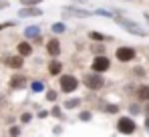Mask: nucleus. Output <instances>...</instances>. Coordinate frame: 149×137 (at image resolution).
I'll use <instances>...</instances> for the list:
<instances>
[{"instance_id":"nucleus-1","label":"nucleus","mask_w":149,"mask_h":137,"mask_svg":"<svg viewBox=\"0 0 149 137\" xmlns=\"http://www.w3.org/2000/svg\"><path fill=\"white\" fill-rule=\"evenodd\" d=\"M83 85L89 91H99V89L105 87V79L99 73H89V75H83Z\"/></svg>"},{"instance_id":"nucleus-2","label":"nucleus","mask_w":149,"mask_h":137,"mask_svg":"<svg viewBox=\"0 0 149 137\" xmlns=\"http://www.w3.org/2000/svg\"><path fill=\"white\" fill-rule=\"evenodd\" d=\"M115 18V22L119 24V26H123L127 32H131V34H137V36H145L147 32L139 26L137 22H133V20H129V18H123V16H113Z\"/></svg>"},{"instance_id":"nucleus-3","label":"nucleus","mask_w":149,"mask_h":137,"mask_svg":"<svg viewBox=\"0 0 149 137\" xmlns=\"http://www.w3.org/2000/svg\"><path fill=\"white\" fill-rule=\"evenodd\" d=\"M79 79L74 75H61V81H58V87L63 93H74L79 89Z\"/></svg>"},{"instance_id":"nucleus-4","label":"nucleus","mask_w":149,"mask_h":137,"mask_svg":"<svg viewBox=\"0 0 149 137\" xmlns=\"http://www.w3.org/2000/svg\"><path fill=\"white\" fill-rule=\"evenodd\" d=\"M135 129H137V125H135V121L131 117H119L117 119V131L121 135H133Z\"/></svg>"},{"instance_id":"nucleus-5","label":"nucleus","mask_w":149,"mask_h":137,"mask_svg":"<svg viewBox=\"0 0 149 137\" xmlns=\"http://www.w3.org/2000/svg\"><path fill=\"white\" fill-rule=\"evenodd\" d=\"M91 68H93V73H99V75H103L105 71H109V68H111V61H109L105 55H99V57H95V59H93Z\"/></svg>"},{"instance_id":"nucleus-6","label":"nucleus","mask_w":149,"mask_h":137,"mask_svg":"<svg viewBox=\"0 0 149 137\" xmlns=\"http://www.w3.org/2000/svg\"><path fill=\"white\" fill-rule=\"evenodd\" d=\"M115 59L119 63H131L135 59V48L133 46H119L115 50Z\"/></svg>"},{"instance_id":"nucleus-7","label":"nucleus","mask_w":149,"mask_h":137,"mask_svg":"<svg viewBox=\"0 0 149 137\" xmlns=\"http://www.w3.org/2000/svg\"><path fill=\"white\" fill-rule=\"evenodd\" d=\"M4 65L14 68V71H18V68L24 67V59L20 55H8V57H4Z\"/></svg>"},{"instance_id":"nucleus-8","label":"nucleus","mask_w":149,"mask_h":137,"mask_svg":"<svg viewBox=\"0 0 149 137\" xmlns=\"http://www.w3.org/2000/svg\"><path fill=\"white\" fill-rule=\"evenodd\" d=\"M26 81H28V79H26L24 75H20V73H14V75L10 77V87H12V89H18V91H20V89H24L26 85H28Z\"/></svg>"},{"instance_id":"nucleus-9","label":"nucleus","mask_w":149,"mask_h":137,"mask_svg":"<svg viewBox=\"0 0 149 137\" xmlns=\"http://www.w3.org/2000/svg\"><path fill=\"white\" fill-rule=\"evenodd\" d=\"M18 16H22V18H30V16H42V10H40L38 6H24V8H20V10H18Z\"/></svg>"},{"instance_id":"nucleus-10","label":"nucleus","mask_w":149,"mask_h":137,"mask_svg":"<svg viewBox=\"0 0 149 137\" xmlns=\"http://www.w3.org/2000/svg\"><path fill=\"white\" fill-rule=\"evenodd\" d=\"M47 52H49V57H58L61 55V43L56 41V38H49V43H47Z\"/></svg>"},{"instance_id":"nucleus-11","label":"nucleus","mask_w":149,"mask_h":137,"mask_svg":"<svg viewBox=\"0 0 149 137\" xmlns=\"http://www.w3.org/2000/svg\"><path fill=\"white\" fill-rule=\"evenodd\" d=\"M63 12L65 14H73L77 18H85V16H91L93 12H89V10H83V8H73V6H65L63 8Z\"/></svg>"},{"instance_id":"nucleus-12","label":"nucleus","mask_w":149,"mask_h":137,"mask_svg":"<svg viewBox=\"0 0 149 137\" xmlns=\"http://www.w3.org/2000/svg\"><path fill=\"white\" fill-rule=\"evenodd\" d=\"M16 55H20L22 59H24V57H30V55H32V45L26 43V41L18 43V45H16Z\"/></svg>"},{"instance_id":"nucleus-13","label":"nucleus","mask_w":149,"mask_h":137,"mask_svg":"<svg viewBox=\"0 0 149 137\" xmlns=\"http://www.w3.org/2000/svg\"><path fill=\"white\" fill-rule=\"evenodd\" d=\"M61 73H63V63H61V61H50L49 63V75L56 77V75H61Z\"/></svg>"},{"instance_id":"nucleus-14","label":"nucleus","mask_w":149,"mask_h":137,"mask_svg":"<svg viewBox=\"0 0 149 137\" xmlns=\"http://www.w3.org/2000/svg\"><path fill=\"white\" fill-rule=\"evenodd\" d=\"M135 95H137L139 101H145V103H147V101H149V85H139Z\"/></svg>"},{"instance_id":"nucleus-15","label":"nucleus","mask_w":149,"mask_h":137,"mask_svg":"<svg viewBox=\"0 0 149 137\" xmlns=\"http://www.w3.org/2000/svg\"><path fill=\"white\" fill-rule=\"evenodd\" d=\"M24 36L26 38H38V36H40V26H26Z\"/></svg>"},{"instance_id":"nucleus-16","label":"nucleus","mask_w":149,"mask_h":137,"mask_svg":"<svg viewBox=\"0 0 149 137\" xmlns=\"http://www.w3.org/2000/svg\"><path fill=\"white\" fill-rule=\"evenodd\" d=\"M83 103V97H73V99H69V101H65V109H77L79 105Z\"/></svg>"},{"instance_id":"nucleus-17","label":"nucleus","mask_w":149,"mask_h":137,"mask_svg":"<svg viewBox=\"0 0 149 137\" xmlns=\"http://www.w3.org/2000/svg\"><path fill=\"white\" fill-rule=\"evenodd\" d=\"M50 30H52L54 34H63V32H67V24L65 22H54L50 26Z\"/></svg>"},{"instance_id":"nucleus-18","label":"nucleus","mask_w":149,"mask_h":137,"mask_svg":"<svg viewBox=\"0 0 149 137\" xmlns=\"http://www.w3.org/2000/svg\"><path fill=\"white\" fill-rule=\"evenodd\" d=\"M30 91L32 93H42L45 91V83H42V81H32V83H30Z\"/></svg>"},{"instance_id":"nucleus-19","label":"nucleus","mask_w":149,"mask_h":137,"mask_svg":"<svg viewBox=\"0 0 149 137\" xmlns=\"http://www.w3.org/2000/svg\"><path fill=\"white\" fill-rule=\"evenodd\" d=\"M49 115H52V117H56V119H61V121L65 119V115H63V111H61V107H56V105H54V107H52V109L49 111Z\"/></svg>"},{"instance_id":"nucleus-20","label":"nucleus","mask_w":149,"mask_h":137,"mask_svg":"<svg viewBox=\"0 0 149 137\" xmlns=\"http://www.w3.org/2000/svg\"><path fill=\"white\" fill-rule=\"evenodd\" d=\"M45 99H47L49 103H54V101L58 99V93L54 91V89H49V91H47V97H45Z\"/></svg>"},{"instance_id":"nucleus-21","label":"nucleus","mask_w":149,"mask_h":137,"mask_svg":"<svg viewBox=\"0 0 149 137\" xmlns=\"http://www.w3.org/2000/svg\"><path fill=\"white\" fill-rule=\"evenodd\" d=\"M89 36H91L93 41H99V43L107 41V36H105V34H101V32H97V30H91V32H89Z\"/></svg>"},{"instance_id":"nucleus-22","label":"nucleus","mask_w":149,"mask_h":137,"mask_svg":"<svg viewBox=\"0 0 149 137\" xmlns=\"http://www.w3.org/2000/svg\"><path fill=\"white\" fill-rule=\"evenodd\" d=\"M105 113H109V115H115V113H119V105H113V103L105 105Z\"/></svg>"},{"instance_id":"nucleus-23","label":"nucleus","mask_w":149,"mask_h":137,"mask_svg":"<svg viewBox=\"0 0 149 137\" xmlns=\"http://www.w3.org/2000/svg\"><path fill=\"white\" fill-rule=\"evenodd\" d=\"M91 119H93V113H91V111H81V113H79V121H85V123H87V121H91Z\"/></svg>"},{"instance_id":"nucleus-24","label":"nucleus","mask_w":149,"mask_h":137,"mask_svg":"<svg viewBox=\"0 0 149 137\" xmlns=\"http://www.w3.org/2000/svg\"><path fill=\"white\" fill-rule=\"evenodd\" d=\"M91 50L95 52V57H99V55H105V46L101 45V43H99V45H93V46H91Z\"/></svg>"},{"instance_id":"nucleus-25","label":"nucleus","mask_w":149,"mask_h":137,"mask_svg":"<svg viewBox=\"0 0 149 137\" xmlns=\"http://www.w3.org/2000/svg\"><path fill=\"white\" fill-rule=\"evenodd\" d=\"M30 121H32V113H30V111H24V113L20 115V123H22V125L30 123Z\"/></svg>"},{"instance_id":"nucleus-26","label":"nucleus","mask_w":149,"mask_h":137,"mask_svg":"<svg viewBox=\"0 0 149 137\" xmlns=\"http://www.w3.org/2000/svg\"><path fill=\"white\" fill-rule=\"evenodd\" d=\"M42 0H20V4L22 6H38Z\"/></svg>"},{"instance_id":"nucleus-27","label":"nucleus","mask_w":149,"mask_h":137,"mask_svg":"<svg viewBox=\"0 0 149 137\" xmlns=\"http://www.w3.org/2000/svg\"><path fill=\"white\" fill-rule=\"evenodd\" d=\"M8 135H10V137H18V135H20V127H18V125H12L10 131H8Z\"/></svg>"},{"instance_id":"nucleus-28","label":"nucleus","mask_w":149,"mask_h":137,"mask_svg":"<svg viewBox=\"0 0 149 137\" xmlns=\"http://www.w3.org/2000/svg\"><path fill=\"white\" fill-rule=\"evenodd\" d=\"M12 26H16V22H2L0 24V32L6 30V28H12Z\"/></svg>"},{"instance_id":"nucleus-29","label":"nucleus","mask_w":149,"mask_h":137,"mask_svg":"<svg viewBox=\"0 0 149 137\" xmlns=\"http://www.w3.org/2000/svg\"><path fill=\"white\" fill-rule=\"evenodd\" d=\"M95 14H99V16H107V18H113L109 10H95Z\"/></svg>"},{"instance_id":"nucleus-30","label":"nucleus","mask_w":149,"mask_h":137,"mask_svg":"<svg viewBox=\"0 0 149 137\" xmlns=\"http://www.w3.org/2000/svg\"><path fill=\"white\" fill-rule=\"evenodd\" d=\"M52 133H54V135H61V133H63V127H61V125L52 127Z\"/></svg>"},{"instance_id":"nucleus-31","label":"nucleus","mask_w":149,"mask_h":137,"mask_svg":"<svg viewBox=\"0 0 149 137\" xmlns=\"http://www.w3.org/2000/svg\"><path fill=\"white\" fill-rule=\"evenodd\" d=\"M129 111H131L133 115H137V111H139V107H137V105L133 103V105H129Z\"/></svg>"},{"instance_id":"nucleus-32","label":"nucleus","mask_w":149,"mask_h":137,"mask_svg":"<svg viewBox=\"0 0 149 137\" xmlns=\"http://www.w3.org/2000/svg\"><path fill=\"white\" fill-rule=\"evenodd\" d=\"M36 117H38V119H47V117H49V111H38Z\"/></svg>"},{"instance_id":"nucleus-33","label":"nucleus","mask_w":149,"mask_h":137,"mask_svg":"<svg viewBox=\"0 0 149 137\" xmlns=\"http://www.w3.org/2000/svg\"><path fill=\"white\" fill-rule=\"evenodd\" d=\"M145 113H147V117H149V101H147V105H145Z\"/></svg>"},{"instance_id":"nucleus-34","label":"nucleus","mask_w":149,"mask_h":137,"mask_svg":"<svg viewBox=\"0 0 149 137\" xmlns=\"http://www.w3.org/2000/svg\"><path fill=\"white\" fill-rule=\"evenodd\" d=\"M145 127H147V129H149V117H147V119H145Z\"/></svg>"},{"instance_id":"nucleus-35","label":"nucleus","mask_w":149,"mask_h":137,"mask_svg":"<svg viewBox=\"0 0 149 137\" xmlns=\"http://www.w3.org/2000/svg\"><path fill=\"white\" fill-rule=\"evenodd\" d=\"M145 20H147V22H149V14H145Z\"/></svg>"}]
</instances>
